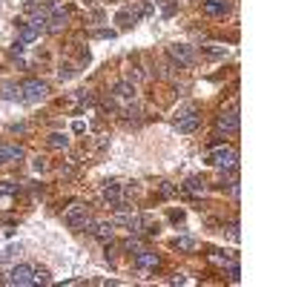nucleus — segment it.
<instances>
[{
    "mask_svg": "<svg viewBox=\"0 0 287 287\" xmlns=\"http://www.w3.org/2000/svg\"><path fill=\"white\" fill-rule=\"evenodd\" d=\"M167 55H170L172 63H178V66H193L195 63V49L187 43H170L167 46Z\"/></svg>",
    "mask_w": 287,
    "mask_h": 287,
    "instance_id": "nucleus-1",
    "label": "nucleus"
},
{
    "mask_svg": "<svg viewBox=\"0 0 287 287\" xmlns=\"http://www.w3.org/2000/svg\"><path fill=\"white\" fill-rule=\"evenodd\" d=\"M46 92H49V86H46L43 80H23L20 83V98L29 103H37L46 98Z\"/></svg>",
    "mask_w": 287,
    "mask_h": 287,
    "instance_id": "nucleus-2",
    "label": "nucleus"
},
{
    "mask_svg": "<svg viewBox=\"0 0 287 287\" xmlns=\"http://www.w3.org/2000/svg\"><path fill=\"white\" fill-rule=\"evenodd\" d=\"M236 161H239V152H236L233 147H218V149H213V155H210V164L218 167V170L236 167Z\"/></svg>",
    "mask_w": 287,
    "mask_h": 287,
    "instance_id": "nucleus-3",
    "label": "nucleus"
},
{
    "mask_svg": "<svg viewBox=\"0 0 287 287\" xmlns=\"http://www.w3.org/2000/svg\"><path fill=\"white\" fill-rule=\"evenodd\" d=\"M86 218H89L86 207H83V204H72L66 213H63V224H66V227H72V230H80L83 224H86Z\"/></svg>",
    "mask_w": 287,
    "mask_h": 287,
    "instance_id": "nucleus-4",
    "label": "nucleus"
},
{
    "mask_svg": "<svg viewBox=\"0 0 287 287\" xmlns=\"http://www.w3.org/2000/svg\"><path fill=\"white\" fill-rule=\"evenodd\" d=\"M198 126H201V115L195 112V109L178 115V121H175V129H178L181 135H190V132H195Z\"/></svg>",
    "mask_w": 287,
    "mask_h": 287,
    "instance_id": "nucleus-5",
    "label": "nucleus"
},
{
    "mask_svg": "<svg viewBox=\"0 0 287 287\" xmlns=\"http://www.w3.org/2000/svg\"><path fill=\"white\" fill-rule=\"evenodd\" d=\"M34 282V267H29V264H17V267H11L9 273V285H32Z\"/></svg>",
    "mask_w": 287,
    "mask_h": 287,
    "instance_id": "nucleus-6",
    "label": "nucleus"
},
{
    "mask_svg": "<svg viewBox=\"0 0 287 287\" xmlns=\"http://www.w3.org/2000/svg\"><path fill=\"white\" fill-rule=\"evenodd\" d=\"M239 109H224V112L216 118V126L221 129V132H236L239 129Z\"/></svg>",
    "mask_w": 287,
    "mask_h": 287,
    "instance_id": "nucleus-7",
    "label": "nucleus"
},
{
    "mask_svg": "<svg viewBox=\"0 0 287 287\" xmlns=\"http://www.w3.org/2000/svg\"><path fill=\"white\" fill-rule=\"evenodd\" d=\"M49 14H46V23H49V29H52V32H57V29H63V26H66V9H63V6H57V3H52V6H49Z\"/></svg>",
    "mask_w": 287,
    "mask_h": 287,
    "instance_id": "nucleus-8",
    "label": "nucleus"
},
{
    "mask_svg": "<svg viewBox=\"0 0 287 287\" xmlns=\"http://www.w3.org/2000/svg\"><path fill=\"white\" fill-rule=\"evenodd\" d=\"M112 92H115V98H121V101H135V83L132 80H118L112 86Z\"/></svg>",
    "mask_w": 287,
    "mask_h": 287,
    "instance_id": "nucleus-9",
    "label": "nucleus"
},
{
    "mask_svg": "<svg viewBox=\"0 0 287 287\" xmlns=\"http://www.w3.org/2000/svg\"><path fill=\"white\" fill-rule=\"evenodd\" d=\"M135 267H141V270L158 267V253H152V250H138V253H135Z\"/></svg>",
    "mask_w": 287,
    "mask_h": 287,
    "instance_id": "nucleus-10",
    "label": "nucleus"
},
{
    "mask_svg": "<svg viewBox=\"0 0 287 287\" xmlns=\"http://www.w3.org/2000/svg\"><path fill=\"white\" fill-rule=\"evenodd\" d=\"M227 11H230L227 0H204V14H210V17H221Z\"/></svg>",
    "mask_w": 287,
    "mask_h": 287,
    "instance_id": "nucleus-11",
    "label": "nucleus"
},
{
    "mask_svg": "<svg viewBox=\"0 0 287 287\" xmlns=\"http://www.w3.org/2000/svg\"><path fill=\"white\" fill-rule=\"evenodd\" d=\"M23 158V149L20 147H11V144H0V164H9V161H20Z\"/></svg>",
    "mask_w": 287,
    "mask_h": 287,
    "instance_id": "nucleus-12",
    "label": "nucleus"
},
{
    "mask_svg": "<svg viewBox=\"0 0 287 287\" xmlns=\"http://www.w3.org/2000/svg\"><path fill=\"white\" fill-rule=\"evenodd\" d=\"M37 34H40V32L34 29L32 23H23V26H20V43H23V46H26V43H34V40H37Z\"/></svg>",
    "mask_w": 287,
    "mask_h": 287,
    "instance_id": "nucleus-13",
    "label": "nucleus"
},
{
    "mask_svg": "<svg viewBox=\"0 0 287 287\" xmlns=\"http://www.w3.org/2000/svg\"><path fill=\"white\" fill-rule=\"evenodd\" d=\"M138 14H141V11H132V9L118 11V23H121L124 29H129V26H135V23H138Z\"/></svg>",
    "mask_w": 287,
    "mask_h": 287,
    "instance_id": "nucleus-14",
    "label": "nucleus"
},
{
    "mask_svg": "<svg viewBox=\"0 0 287 287\" xmlns=\"http://www.w3.org/2000/svg\"><path fill=\"white\" fill-rule=\"evenodd\" d=\"M112 230H115V224H112V221H103V224H95L92 236H98L101 241H106V239H112Z\"/></svg>",
    "mask_w": 287,
    "mask_h": 287,
    "instance_id": "nucleus-15",
    "label": "nucleus"
},
{
    "mask_svg": "<svg viewBox=\"0 0 287 287\" xmlns=\"http://www.w3.org/2000/svg\"><path fill=\"white\" fill-rule=\"evenodd\" d=\"M172 247H175V250H184V253H193V250H195V239H190V236H181V239L172 241Z\"/></svg>",
    "mask_w": 287,
    "mask_h": 287,
    "instance_id": "nucleus-16",
    "label": "nucleus"
},
{
    "mask_svg": "<svg viewBox=\"0 0 287 287\" xmlns=\"http://www.w3.org/2000/svg\"><path fill=\"white\" fill-rule=\"evenodd\" d=\"M184 190H187V193H193V195H201V193L207 190V187H204V181H201V178H187Z\"/></svg>",
    "mask_w": 287,
    "mask_h": 287,
    "instance_id": "nucleus-17",
    "label": "nucleus"
},
{
    "mask_svg": "<svg viewBox=\"0 0 287 287\" xmlns=\"http://www.w3.org/2000/svg\"><path fill=\"white\" fill-rule=\"evenodd\" d=\"M66 144H69V138L63 135V132H52V135H49V147H55V149H66Z\"/></svg>",
    "mask_w": 287,
    "mask_h": 287,
    "instance_id": "nucleus-18",
    "label": "nucleus"
},
{
    "mask_svg": "<svg viewBox=\"0 0 287 287\" xmlns=\"http://www.w3.org/2000/svg\"><path fill=\"white\" fill-rule=\"evenodd\" d=\"M118 195H121V187H118V184H106V187H103V198H106V201H118Z\"/></svg>",
    "mask_w": 287,
    "mask_h": 287,
    "instance_id": "nucleus-19",
    "label": "nucleus"
},
{
    "mask_svg": "<svg viewBox=\"0 0 287 287\" xmlns=\"http://www.w3.org/2000/svg\"><path fill=\"white\" fill-rule=\"evenodd\" d=\"M204 52L210 57H227V46H207Z\"/></svg>",
    "mask_w": 287,
    "mask_h": 287,
    "instance_id": "nucleus-20",
    "label": "nucleus"
},
{
    "mask_svg": "<svg viewBox=\"0 0 287 287\" xmlns=\"http://www.w3.org/2000/svg\"><path fill=\"white\" fill-rule=\"evenodd\" d=\"M11 193H17V184H11V181H0V195H11Z\"/></svg>",
    "mask_w": 287,
    "mask_h": 287,
    "instance_id": "nucleus-21",
    "label": "nucleus"
},
{
    "mask_svg": "<svg viewBox=\"0 0 287 287\" xmlns=\"http://www.w3.org/2000/svg\"><path fill=\"white\" fill-rule=\"evenodd\" d=\"M57 75H60V80H69V78H72V75H75V66H72V63H63Z\"/></svg>",
    "mask_w": 287,
    "mask_h": 287,
    "instance_id": "nucleus-22",
    "label": "nucleus"
},
{
    "mask_svg": "<svg viewBox=\"0 0 287 287\" xmlns=\"http://www.w3.org/2000/svg\"><path fill=\"white\" fill-rule=\"evenodd\" d=\"M34 282H40V285H49V273H46V270H34Z\"/></svg>",
    "mask_w": 287,
    "mask_h": 287,
    "instance_id": "nucleus-23",
    "label": "nucleus"
},
{
    "mask_svg": "<svg viewBox=\"0 0 287 287\" xmlns=\"http://www.w3.org/2000/svg\"><path fill=\"white\" fill-rule=\"evenodd\" d=\"M95 37H115L112 29H101V32H95Z\"/></svg>",
    "mask_w": 287,
    "mask_h": 287,
    "instance_id": "nucleus-24",
    "label": "nucleus"
},
{
    "mask_svg": "<svg viewBox=\"0 0 287 287\" xmlns=\"http://www.w3.org/2000/svg\"><path fill=\"white\" fill-rule=\"evenodd\" d=\"M34 170L43 172V170H46V161H43V158H37V161H34Z\"/></svg>",
    "mask_w": 287,
    "mask_h": 287,
    "instance_id": "nucleus-25",
    "label": "nucleus"
},
{
    "mask_svg": "<svg viewBox=\"0 0 287 287\" xmlns=\"http://www.w3.org/2000/svg\"><path fill=\"white\" fill-rule=\"evenodd\" d=\"M155 3H161V0H155Z\"/></svg>",
    "mask_w": 287,
    "mask_h": 287,
    "instance_id": "nucleus-26",
    "label": "nucleus"
},
{
    "mask_svg": "<svg viewBox=\"0 0 287 287\" xmlns=\"http://www.w3.org/2000/svg\"><path fill=\"white\" fill-rule=\"evenodd\" d=\"M37 3H40V0H37Z\"/></svg>",
    "mask_w": 287,
    "mask_h": 287,
    "instance_id": "nucleus-27",
    "label": "nucleus"
}]
</instances>
